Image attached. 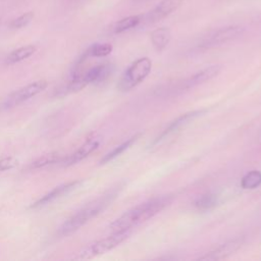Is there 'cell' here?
Returning <instances> with one entry per match:
<instances>
[{
  "label": "cell",
  "mask_w": 261,
  "mask_h": 261,
  "mask_svg": "<svg viewBox=\"0 0 261 261\" xmlns=\"http://www.w3.org/2000/svg\"><path fill=\"white\" fill-rule=\"evenodd\" d=\"M173 200V195H163L141 203L112 221L109 225V229L112 232L130 230L133 227L154 217L156 214L170 205Z\"/></svg>",
  "instance_id": "1"
},
{
  "label": "cell",
  "mask_w": 261,
  "mask_h": 261,
  "mask_svg": "<svg viewBox=\"0 0 261 261\" xmlns=\"http://www.w3.org/2000/svg\"><path fill=\"white\" fill-rule=\"evenodd\" d=\"M119 190H120V187L111 189L104 195L88 203L79 212H76L74 215L69 217L67 220H65L61 224L58 230L59 234L68 236L76 231L79 228H81L83 225H85L87 222H89L96 216H98L113 202V200L118 195Z\"/></svg>",
  "instance_id": "2"
},
{
  "label": "cell",
  "mask_w": 261,
  "mask_h": 261,
  "mask_svg": "<svg viewBox=\"0 0 261 261\" xmlns=\"http://www.w3.org/2000/svg\"><path fill=\"white\" fill-rule=\"evenodd\" d=\"M152 61L148 57H142L133 62L120 77L117 88L119 91L126 92L143 82L151 71Z\"/></svg>",
  "instance_id": "3"
},
{
  "label": "cell",
  "mask_w": 261,
  "mask_h": 261,
  "mask_svg": "<svg viewBox=\"0 0 261 261\" xmlns=\"http://www.w3.org/2000/svg\"><path fill=\"white\" fill-rule=\"evenodd\" d=\"M130 234V230H123V231H114L112 234L99 240L87 248H85L81 253L79 258L80 259H91L96 256L102 255L111 251L112 249L116 248L119 244L124 242Z\"/></svg>",
  "instance_id": "4"
},
{
  "label": "cell",
  "mask_w": 261,
  "mask_h": 261,
  "mask_svg": "<svg viewBox=\"0 0 261 261\" xmlns=\"http://www.w3.org/2000/svg\"><path fill=\"white\" fill-rule=\"evenodd\" d=\"M244 33V28L240 25H229L221 28L211 35L207 36L201 43L200 47L202 48H213L220 46L229 41H232L240 37Z\"/></svg>",
  "instance_id": "5"
},
{
  "label": "cell",
  "mask_w": 261,
  "mask_h": 261,
  "mask_svg": "<svg viewBox=\"0 0 261 261\" xmlns=\"http://www.w3.org/2000/svg\"><path fill=\"white\" fill-rule=\"evenodd\" d=\"M47 85L48 84L45 80H40V81H36L32 84H29L25 87L19 89L18 91H15L11 95H9L6 98L5 102L3 103V106L6 108L16 106V105L33 98L34 96L38 95L39 93H41L43 90L46 89Z\"/></svg>",
  "instance_id": "6"
},
{
  "label": "cell",
  "mask_w": 261,
  "mask_h": 261,
  "mask_svg": "<svg viewBox=\"0 0 261 261\" xmlns=\"http://www.w3.org/2000/svg\"><path fill=\"white\" fill-rule=\"evenodd\" d=\"M221 71V66L220 65H211L208 66L206 68L201 69L200 71L195 72L194 74L190 75L189 77L182 80L181 82H179L176 85V88L173 89L175 92L177 91H186V90H190L193 89L195 87H198L210 80H212L213 77H215L217 74H219V72Z\"/></svg>",
  "instance_id": "7"
},
{
  "label": "cell",
  "mask_w": 261,
  "mask_h": 261,
  "mask_svg": "<svg viewBox=\"0 0 261 261\" xmlns=\"http://www.w3.org/2000/svg\"><path fill=\"white\" fill-rule=\"evenodd\" d=\"M204 112H205V110H195V111H190V112L179 115L177 118H175L173 121H171L168 124V126L153 141L152 145L159 144L161 141L165 140L170 135L178 132L180 128H182L184 126H186L187 124L192 122L194 119L201 116Z\"/></svg>",
  "instance_id": "8"
},
{
  "label": "cell",
  "mask_w": 261,
  "mask_h": 261,
  "mask_svg": "<svg viewBox=\"0 0 261 261\" xmlns=\"http://www.w3.org/2000/svg\"><path fill=\"white\" fill-rule=\"evenodd\" d=\"M243 244L242 239H233L231 241H228L215 249L205 253L203 256H200L198 260H204V261H215V260H222L230 255H232L234 252H237Z\"/></svg>",
  "instance_id": "9"
},
{
  "label": "cell",
  "mask_w": 261,
  "mask_h": 261,
  "mask_svg": "<svg viewBox=\"0 0 261 261\" xmlns=\"http://www.w3.org/2000/svg\"><path fill=\"white\" fill-rule=\"evenodd\" d=\"M81 180H73V181H69L63 185H60L56 188H54L52 191H50L49 193H47L46 195H44L42 198H40L39 200H37L34 204H32L31 208H38L44 205H47L55 200H57L58 198L70 193L71 191H73L74 189H76L80 185H81Z\"/></svg>",
  "instance_id": "10"
},
{
  "label": "cell",
  "mask_w": 261,
  "mask_h": 261,
  "mask_svg": "<svg viewBox=\"0 0 261 261\" xmlns=\"http://www.w3.org/2000/svg\"><path fill=\"white\" fill-rule=\"evenodd\" d=\"M184 0H162L153 10L147 14L148 22H156L177 9Z\"/></svg>",
  "instance_id": "11"
},
{
  "label": "cell",
  "mask_w": 261,
  "mask_h": 261,
  "mask_svg": "<svg viewBox=\"0 0 261 261\" xmlns=\"http://www.w3.org/2000/svg\"><path fill=\"white\" fill-rule=\"evenodd\" d=\"M100 145V141L97 139H91L87 141L85 144H83L74 153L71 155H68L64 160L63 163L65 166H69L72 164H75L85 158H87L90 154H92L96 149H98Z\"/></svg>",
  "instance_id": "12"
},
{
  "label": "cell",
  "mask_w": 261,
  "mask_h": 261,
  "mask_svg": "<svg viewBox=\"0 0 261 261\" xmlns=\"http://www.w3.org/2000/svg\"><path fill=\"white\" fill-rule=\"evenodd\" d=\"M171 39L170 30L166 27L158 28L151 33V42L154 48L158 51L163 50L169 43Z\"/></svg>",
  "instance_id": "13"
},
{
  "label": "cell",
  "mask_w": 261,
  "mask_h": 261,
  "mask_svg": "<svg viewBox=\"0 0 261 261\" xmlns=\"http://www.w3.org/2000/svg\"><path fill=\"white\" fill-rule=\"evenodd\" d=\"M111 72V66L109 64H99L92 68H90L83 76L85 81L90 83H96L101 82L105 80Z\"/></svg>",
  "instance_id": "14"
},
{
  "label": "cell",
  "mask_w": 261,
  "mask_h": 261,
  "mask_svg": "<svg viewBox=\"0 0 261 261\" xmlns=\"http://www.w3.org/2000/svg\"><path fill=\"white\" fill-rule=\"evenodd\" d=\"M36 50H37L36 46H33V45H28V46L17 48L7 56L6 62L9 64H13V63L22 61L29 58L30 56H32L36 52Z\"/></svg>",
  "instance_id": "15"
},
{
  "label": "cell",
  "mask_w": 261,
  "mask_h": 261,
  "mask_svg": "<svg viewBox=\"0 0 261 261\" xmlns=\"http://www.w3.org/2000/svg\"><path fill=\"white\" fill-rule=\"evenodd\" d=\"M140 137V134H138V135H136V136H134V137H132L130 139H128V140H126L125 142H123L122 144H120V145H118L116 148H114L112 151H110L109 153H107L102 159H101V161H100V163L101 164H105V163H107V162H109V161H111V160H113L114 158H116L117 156H119V155H121L125 150H127L137 140H138V138Z\"/></svg>",
  "instance_id": "16"
},
{
  "label": "cell",
  "mask_w": 261,
  "mask_h": 261,
  "mask_svg": "<svg viewBox=\"0 0 261 261\" xmlns=\"http://www.w3.org/2000/svg\"><path fill=\"white\" fill-rule=\"evenodd\" d=\"M261 185V171L259 170H251L246 173L242 180L241 187L245 190H253L258 188Z\"/></svg>",
  "instance_id": "17"
},
{
  "label": "cell",
  "mask_w": 261,
  "mask_h": 261,
  "mask_svg": "<svg viewBox=\"0 0 261 261\" xmlns=\"http://www.w3.org/2000/svg\"><path fill=\"white\" fill-rule=\"evenodd\" d=\"M216 204H217V197L216 195L211 193H207L199 196L194 202V206L201 211L209 210L213 208Z\"/></svg>",
  "instance_id": "18"
},
{
  "label": "cell",
  "mask_w": 261,
  "mask_h": 261,
  "mask_svg": "<svg viewBox=\"0 0 261 261\" xmlns=\"http://www.w3.org/2000/svg\"><path fill=\"white\" fill-rule=\"evenodd\" d=\"M141 21V16L140 15H129L126 16L120 20H118L113 28V32L115 34H119L122 32H125L132 28L137 27Z\"/></svg>",
  "instance_id": "19"
},
{
  "label": "cell",
  "mask_w": 261,
  "mask_h": 261,
  "mask_svg": "<svg viewBox=\"0 0 261 261\" xmlns=\"http://www.w3.org/2000/svg\"><path fill=\"white\" fill-rule=\"evenodd\" d=\"M62 160V155L58 152H51L48 154H45L38 159H36L32 163L33 168H42L50 164H55L57 162H60Z\"/></svg>",
  "instance_id": "20"
},
{
  "label": "cell",
  "mask_w": 261,
  "mask_h": 261,
  "mask_svg": "<svg viewBox=\"0 0 261 261\" xmlns=\"http://www.w3.org/2000/svg\"><path fill=\"white\" fill-rule=\"evenodd\" d=\"M112 51V46L110 44H95L89 48L87 54L94 57H103L110 54Z\"/></svg>",
  "instance_id": "21"
},
{
  "label": "cell",
  "mask_w": 261,
  "mask_h": 261,
  "mask_svg": "<svg viewBox=\"0 0 261 261\" xmlns=\"http://www.w3.org/2000/svg\"><path fill=\"white\" fill-rule=\"evenodd\" d=\"M34 18V13L32 11H29V12H25L23 13L22 15L18 16L17 18H15L12 23H11V27L14 28V29H20V28H23L25 25H28Z\"/></svg>",
  "instance_id": "22"
},
{
  "label": "cell",
  "mask_w": 261,
  "mask_h": 261,
  "mask_svg": "<svg viewBox=\"0 0 261 261\" xmlns=\"http://www.w3.org/2000/svg\"><path fill=\"white\" fill-rule=\"evenodd\" d=\"M17 161L13 157H4L0 159V171H5L16 166Z\"/></svg>",
  "instance_id": "23"
}]
</instances>
